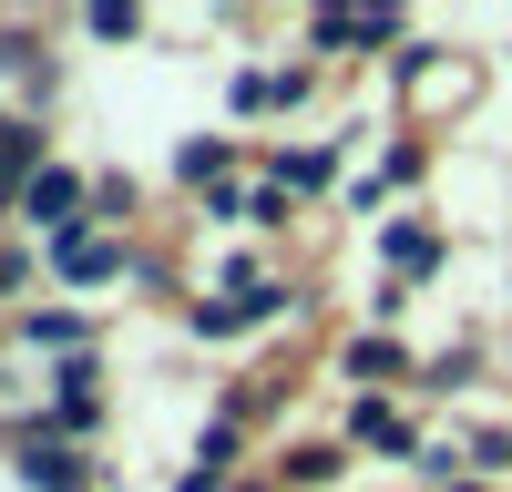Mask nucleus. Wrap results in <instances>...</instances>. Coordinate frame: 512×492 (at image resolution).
I'll list each match as a JSON object with an SVG mask.
<instances>
[{
	"label": "nucleus",
	"instance_id": "0eeeda50",
	"mask_svg": "<svg viewBox=\"0 0 512 492\" xmlns=\"http://www.w3.org/2000/svg\"><path fill=\"white\" fill-rule=\"evenodd\" d=\"M93 31H103V41H134L144 11H134V0H93Z\"/></svg>",
	"mask_w": 512,
	"mask_h": 492
},
{
	"label": "nucleus",
	"instance_id": "423d86ee",
	"mask_svg": "<svg viewBox=\"0 0 512 492\" xmlns=\"http://www.w3.org/2000/svg\"><path fill=\"white\" fill-rule=\"evenodd\" d=\"M431 257H441V236H431V226H390V267H400V277H420Z\"/></svg>",
	"mask_w": 512,
	"mask_h": 492
},
{
	"label": "nucleus",
	"instance_id": "9d476101",
	"mask_svg": "<svg viewBox=\"0 0 512 492\" xmlns=\"http://www.w3.org/2000/svg\"><path fill=\"white\" fill-rule=\"evenodd\" d=\"M349 369H359V380H390L400 349H390V339H359V349H349Z\"/></svg>",
	"mask_w": 512,
	"mask_h": 492
},
{
	"label": "nucleus",
	"instance_id": "6e6552de",
	"mask_svg": "<svg viewBox=\"0 0 512 492\" xmlns=\"http://www.w3.org/2000/svg\"><path fill=\"white\" fill-rule=\"evenodd\" d=\"M175 175H185V185H205V175H226V144H185V154H175Z\"/></svg>",
	"mask_w": 512,
	"mask_h": 492
},
{
	"label": "nucleus",
	"instance_id": "39448f33",
	"mask_svg": "<svg viewBox=\"0 0 512 492\" xmlns=\"http://www.w3.org/2000/svg\"><path fill=\"white\" fill-rule=\"evenodd\" d=\"M369 451H410V421H400V410H379V400H359V421H349Z\"/></svg>",
	"mask_w": 512,
	"mask_h": 492
},
{
	"label": "nucleus",
	"instance_id": "f03ea898",
	"mask_svg": "<svg viewBox=\"0 0 512 492\" xmlns=\"http://www.w3.org/2000/svg\"><path fill=\"white\" fill-rule=\"evenodd\" d=\"M52 267H62L72 287H103V277H123V246L93 236V226H72V236H52Z\"/></svg>",
	"mask_w": 512,
	"mask_h": 492
},
{
	"label": "nucleus",
	"instance_id": "f257e3e1",
	"mask_svg": "<svg viewBox=\"0 0 512 492\" xmlns=\"http://www.w3.org/2000/svg\"><path fill=\"white\" fill-rule=\"evenodd\" d=\"M82 205H93V185H82L72 164H41L31 195H21V216L41 226V246H52V236H72V226H82Z\"/></svg>",
	"mask_w": 512,
	"mask_h": 492
},
{
	"label": "nucleus",
	"instance_id": "f8f14e48",
	"mask_svg": "<svg viewBox=\"0 0 512 492\" xmlns=\"http://www.w3.org/2000/svg\"><path fill=\"white\" fill-rule=\"evenodd\" d=\"M451 492H482V482H451Z\"/></svg>",
	"mask_w": 512,
	"mask_h": 492
},
{
	"label": "nucleus",
	"instance_id": "9b49d317",
	"mask_svg": "<svg viewBox=\"0 0 512 492\" xmlns=\"http://www.w3.org/2000/svg\"><path fill=\"white\" fill-rule=\"evenodd\" d=\"M287 482H338V451H287Z\"/></svg>",
	"mask_w": 512,
	"mask_h": 492
},
{
	"label": "nucleus",
	"instance_id": "7ed1b4c3",
	"mask_svg": "<svg viewBox=\"0 0 512 492\" xmlns=\"http://www.w3.org/2000/svg\"><path fill=\"white\" fill-rule=\"evenodd\" d=\"M31 164H41V134L31 123H0V205L31 195Z\"/></svg>",
	"mask_w": 512,
	"mask_h": 492
},
{
	"label": "nucleus",
	"instance_id": "20e7f679",
	"mask_svg": "<svg viewBox=\"0 0 512 492\" xmlns=\"http://www.w3.org/2000/svg\"><path fill=\"white\" fill-rule=\"evenodd\" d=\"M21 472H31L41 492H72V482H82V462H72L62 441H21Z\"/></svg>",
	"mask_w": 512,
	"mask_h": 492
},
{
	"label": "nucleus",
	"instance_id": "1a4fd4ad",
	"mask_svg": "<svg viewBox=\"0 0 512 492\" xmlns=\"http://www.w3.org/2000/svg\"><path fill=\"white\" fill-rule=\"evenodd\" d=\"M31 339H41V349H82V318H72V308H52V318H31Z\"/></svg>",
	"mask_w": 512,
	"mask_h": 492
}]
</instances>
